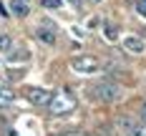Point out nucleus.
Masks as SVG:
<instances>
[{
	"label": "nucleus",
	"mask_w": 146,
	"mask_h": 136,
	"mask_svg": "<svg viewBox=\"0 0 146 136\" xmlns=\"http://www.w3.org/2000/svg\"><path fill=\"white\" fill-rule=\"evenodd\" d=\"M86 91H88V96L93 101H98V103H116L118 98H121V86L113 83V81L91 83V86H86Z\"/></svg>",
	"instance_id": "obj_1"
},
{
	"label": "nucleus",
	"mask_w": 146,
	"mask_h": 136,
	"mask_svg": "<svg viewBox=\"0 0 146 136\" xmlns=\"http://www.w3.org/2000/svg\"><path fill=\"white\" fill-rule=\"evenodd\" d=\"M48 111L53 116H66L76 111V96H73L68 88H60L56 93H50V101H48Z\"/></svg>",
	"instance_id": "obj_2"
},
{
	"label": "nucleus",
	"mask_w": 146,
	"mask_h": 136,
	"mask_svg": "<svg viewBox=\"0 0 146 136\" xmlns=\"http://www.w3.org/2000/svg\"><path fill=\"white\" fill-rule=\"evenodd\" d=\"M71 68L76 73H96V71H101V60L96 56H76L71 60Z\"/></svg>",
	"instance_id": "obj_3"
},
{
	"label": "nucleus",
	"mask_w": 146,
	"mask_h": 136,
	"mask_svg": "<svg viewBox=\"0 0 146 136\" xmlns=\"http://www.w3.org/2000/svg\"><path fill=\"white\" fill-rule=\"evenodd\" d=\"M25 98H28L33 106H48V101H50V91L40 88V86H30V88L25 91Z\"/></svg>",
	"instance_id": "obj_4"
},
{
	"label": "nucleus",
	"mask_w": 146,
	"mask_h": 136,
	"mask_svg": "<svg viewBox=\"0 0 146 136\" xmlns=\"http://www.w3.org/2000/svg\"><path fill=\"white\" fill-rule=\"evenodd\" d=\"M113 126L118 129V134H121V136H133L136 126H139V121H133L131 116H116Z\"/></svg>",
	"instance_id": "obj_5"
},
{
	"label": "nucleus",
	"mask_w": 146,
	"mask_h": 136,
	"mask_svg": "<svg viewBox=\"0 0 146 136\" xmlns=\"http://www.w3.org/2000/svg\"><path fill=\"white\" fill-rule=\"evenodd\" d=\"M35 35H38L40 43L56 45V28H53V25H38V28H35Z\"/></svg>",
	"instance_id": "obj_6"
},
{
	"label": "nucleus",
	"mask_w": 146,
	"mask_h": 136,
	"mask_svg": "<svg viewBox=\"0 0 146 136\" xmlns=\"http://www.w3.org/2000/svg\"><path fill=\"white\" fill-rule=\"evenodd\" d=\"M123 48H126V53H133V56H141L146 50V43L141 38H136V35H129L126 40H123Z\"/></svg>",
	"instance_id": "obj_7"
},
{
	"label": "nucleus",
	"mask_w": 146,
	"mask_h": 136,
	"mask_svg": "<svg viewBox=\"0 0 146 136\" xmlns=\"http://www.w3.org/2000/svg\"><path fill=\"white\" fill-rule=\"evenodd\" d=\"M10 13L13 15H18V18H25V15L30 13V3L28 0H10Z\"/></svg>",
	"instance_id": "obj_8"
},
{
	"label": "nucleus",
	"mask_w": 146,
	"mask_h": 136,
	"mask_svg": "<svg viewBox=\"0 0 146 136\" xmlns=\"http://www.w3.org/2000/svg\"><path fill=\"white\" fill-rule=\"evenodd\" d=\"M30 53L25 50V48H10L8 53H5V60L8 63H23V60H28Z\"/></svg>",
	"instance_id": "obj_9"
},
{
	"label": "nucleus",
	"mask_w": 146,
	"mask_h": 136,
	"mask_svg": "<svg viewBox=\"0 0 146 136\" xmlns=\"http://www.w3.org/2000/svg\"><path fill=\"white\" fill-rule=\"evenodd\" d=\"M10 48H13V38L8 33H0V53H8Z\"/></svg>",
	"instance_id": "obj_10"
},
{
	"label": "nucleus",
	"mask_w": 146,
	"mask_h": 136,
	"mask_svg": "<svg viewBox=\"0 0 146 136\" xmlns=\"http://www.w3.org/2000/svg\"><path fill=\"white\" fill-rule=\"evenodd\" d=\"M103 35H106V40H111V43H113V40L118 38V30H116V25L106 23V25H103Z\"/></svg>",
	"instance_id": "obj_11"
},
{
	"label": "nucleus",
	"mask_w": 146,
	"mask_h": 136,
	"mask_svg": "<svg viewBox=\"0 0 146 136\" xmlns=\"http://www.w3.org/2000/svg\"><path fill=\"white\" fill-rule=\"evenodd\" d=\"M13 98H15L13 88H8V86H0V101H13Z\"/></svg>",
	"instance_id": "obj_12"
},
{
	"label": "nucleus",
	"mask_w": 146,
	"mask_h": 136,
	"mask_svg": "<svg viewBox=\"0 0 146 136\" xmlns=\"http://www.w3.org/2000/svg\"><path fill=\"white\" fill-rule=\"evenodd\" d=\"M40 3H43V8H50V10H56V8H60V5H63L60 0H40Z\"/></svg>",
	"instance_id": "obj_13"
},
{
	"label": "nucleus",
	"mask_w": 146,
	"mask_h": 136,
	"mask_svg": "<svg viewBox=\"0 0 146 136\" xmlns=\"http://www.w3.org/2000/svg\"><path fill=\"white\" fill-rule=\"evenodd\" d=\"M133 136H146V121L136 126V131H133Z\"/></svg>",
	"instance_id": "obj_14"
},
{
	"label": "nucleus",
	"mask_w": 146,
	"mask_h": 136,
	"mask_svg": "<svg viewBox=\"0 0 146 136\" xmlns=\"http://www.w3.org/2000/svg\"><path fill=\"white\" fill-rule=\"evenodd\" d=\"M136 8H139V13L146 18V0H136Z\"/></svg>",
	"instance_id": "obj_15"
},
{
	"label": "nucleus",
	"mask_w": 146,
	"mask_h": 136,
	"mask_svg": "<svg viewBox=\"0 0 146 136\" xmlns=\"http://www.w3.org/2000/svg\"><path fill=\"white\" fill-rule=\"evenodd\" d=\"M50 136H83V131H63V134H50Z\"/></svg>",
	"instance_id": "obj_16"
},
{
	"label": "nucleus",
	"mask_w": 146,
	"mask_h": 136,
	"mask_svg": "<svg viewBox=\"0 0 146 136\" xmlns=\"http://www.w3.org/2000/svg\"><path fill=\"white\" fill-rule=\"evenodd\" d=\"M0 15H3V18H8V15H10V10H8V8H5L3 3H0Z\"/></svg>",
	"instance_id": "obj_17"
},
{
	"label": "nucleus",
	"mask_w": 146,
	"mask_h": 136,
	"mask_svg": "<svg viewBox=\"0 0 146 136\" xmlns=\"http://www.w3.org/2000/svg\"><path fill=\"white\" fill-rule=\"evenodd\" d=\"M5 136H18V131H15V129H10V126H8V129H5Z\"/></svg>",
	"instance_id": "obj_18"
},
{
	"label": "nucleus",
	"mask_w": 146,
	"mask_h": 136,
	"mask_svg": "<svg viewBox=\"0 0 146 136\" xmlns=\"http://www.w3.org/2000/svg\"><path fill=\"white\" fill-rule=\"evenodd\" d=\"M141 119L146 121V101H144V106H141Z\"/></svg>",
	"instance_id": "obj_19"
},
{
	"label": "nucleus",
	"mask_w": 146,
	"mask_h": 136,
	"mask_svg": "<svg viewBox=\"0 0 146 136\" xmlns=\"http://www.w3.org/2000/svg\"><path fill=\"white\" fill-rule=\"evenodd\" d=\"M83 3H88V5H96V3H101V0H83Z\"/></svg>",
	"instance_id": "obj_20"
},
{
	"label": "nucleus",
	"mask_w": 146,
	"mask_h": 136,
	"mask_svg": "<svg viewBox=\"0 0 146 136\" xmlns=\"http://www.w3.org/2000/svg\"><path fill=\"white\" fill-rule=\"evenodd\" d=\"M83 136H98V134H83Z\"/></svg>",
	"instance_id": "obj_21"
},
{
	"label": "nucleus",
	"mask_w": 146,
	"mask_h": 136,
	"mask_svg": "<svg viewBox=\"0 0 146 136\" xmlns=\"http://www.w3.org/2000/svg\"><path fill=\"white\" fill-rule=\"evenodd\" d=\"M71 3H76V0H71Z\"/></svg>",
	"instance_id": "obj_22"
}]
</instances>
